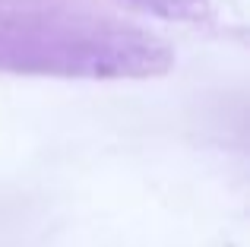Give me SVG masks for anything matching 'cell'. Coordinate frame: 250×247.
<instances>
[{"label":"cell","instance_id":"obj_1","mask_svg":"<svg viewBox=\"0 0 250 247\" xmlns=\"http://www.w3.org/2000/svg\"><path fill=\"white\" fill-rule=\"evenodd\" d=\"M174 67L165 38L111 16L0 10V70L57 80H152Z\"/></svg>","mask_w":250,"mask_h":247},{"label":"cell","instance_id":"obj_2","mask_svg":"<svg viewBox=\"0 0 250 247\" xmlns=\"http://www.w3.org/2000/svg\"><path fill=\"white\" fill-rule=\"evenodd\" d=\"M121 3L168 22H200L209 13H215V0H121Z\"/></svg>","mask_w":250,"mask_h":247}]
</instances>
